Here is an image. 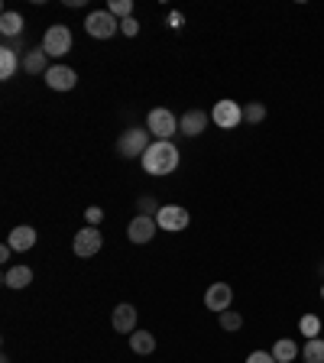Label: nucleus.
Returning a JSON list of instances; mask_svg holds the SVG:
<instances>
[{"label": "nucleus", "mask_w": 324, "mask_h": 363, "mask_svg": "<svg viewBox=\"0 0 324 363\" xmlns=\"http://www.w3.org/2000/svg\"><path fill=\"white\" fill-rule=\"evenodd\" d=\"M143 169L146 175H169L178 169V149L172 146L169 139H156L149 143V149L143 153Z\"/></svg>", "instance_id": "1"}, {"label": "nucleus", "mask_w": 324, "mask_h": 363, "mask_svg": "<svg viewBox=\"0 0 324 363\" xmlns=\"http://www.w3.org/2000/svg\"><path fill=\"white\" fill-rule=\"evenodd\" d=\"M146 149H149V130H143V127H130L117 139V156H124V159H143Z\"/></svg>", "instance_id": "2"}, {"label": "nucleus", "mask_w": 324, "mask_h": 363, "mask_svg": "<svg viewBox=\"0 0 324 363\" xmlns=\"http://www.w3.org/2000/svg\"><path fill=\"white\" fill-rule=\"evenodd\" d=\"M42 52L49 55V59H62L65 52H71V30L62 23H55L46 30V36H42Z\"/></svg>", "instance_id": "3"}, {"label": "nucleus", "mask_w": 324, "mask_h": 363, "mask_svg": "<svg viewBox=\"0 0 324 363\" xmlns=\"http://www.w3.org/2000/svg\"><path fill=\"white\" fill-rule=\"evenodd\" d=\"M85 30H88V36H94V39H110L120 30V20H117L110 10H94V13H88Z\"/></svg>", "instance_id": "4"}, {"label": "nucleus", "mask_w": 324, "mask_h": 363, "mask_svg": "<svg viewBox=\"0 0 324 363\" xmlns=\"http://www.w3.org/2000/svg\"><path fill=\"white\" fill-rule=\"evenodd\" d=\"M146 130L153 133V137H159V139H169L172 133L178 130V120H175V114H172L169 108H153L149 110V117H146Z\"/></svg>", "instance_id": "5"}, {"label": "nucleus", "mask_w": 324, "mask_h": 363, "mask_svg": "<svg viewBox=\"0 0 324 363\" xmlns=\"http://www.w3.org/2000/svg\"><path fill=\"white\" fill-rule=\"evenodd\" d=\"M211 120H214L221 130H233V127L243 120V108H240L237 100L224 98V100H217L214 110H211Z\"/></svg>", "instance_id": "6"}, {"label": "nucleus", "mask_w": 324, "mask_h": 363, "mask_svg": "<svg viewBox=\"0 0 324 363\" xmlns=\"http://www.w3.org/2000/svg\"><path fill=\"white\" fill-rule=\"evenodd\" d=\"M188 211L182 208V204H162L159 214H156V224L162 227V231H169V234H178V231H185L188 227Z\"/></svg>", "instance_id": "7"}, {"label": "nucleus", "mask_w": 324, "mask_h": 363, "mask_svg": "<svg viewBox=\"0 0 324 363\" xmlns=\"http://www.w3.org/2000/svg\"><path fill=\"white\" fill-rule=\"evenodd\" d=\"M100 247H104V237H100L98 227H85V231H78V234H75V243H71L75 256H81V260L94 256Z\"/></svg>", "instance_id": "8"}, {"label": "nucleus", "mask_w": 324, "mask_h": 363, "mask_svg": "<svg viewBox=\"0 0 324 363\" xmlns=\"http://www.w3.org/2000/svg\"><path fill=\"white\" fill-rule=\"evenodd\" d=\"M231 301H233V289L227 286V282H211L208 292H204V305H208L211 311H231Z\"/></svg>", "instance_id": "9"}, {"label": "nucleus", "mask_w": 324, "mask_h": 363, "mask_svg": "<svg viewBox=\"0 0 324 363\" xmlns=\"http://www.w3.org/2000/svg\"><path fill=\"white\" fill-rule=\"evenodd\" d=\"M156 231H159L156 217H149V214H137V217L130 221V227H127V237H130L133 243H149V240L156 237Z\"/></svg>", "instance_id": "10"}, {"label": "nucleus", "mask_w": 324, "mask_h": 363, "mask_svg": "<svg viewBox=\"0 0 324 363\" xmlns=\"http://www.w3.org/2000/svg\"><path fill=\"white\" fill-rule=\"evenodd\" d=\"M46 85L52 88V91H71V88L78 85V75L69 65H52V69L46 71Z\"/></svg>", "instance_id": "11"}, {"label": "nucleus", "mask_w": 324, "mask_h": 363, "mask_svg": "<svg viewBox=\"0 0 324 363\" xmlns=\"http://www.w3.org/2000/svg\"><path fill=\"white\" fill-rule=\"evenodd\" d=\"M208 120H211V117L204 114V110L192 108V110H185V114L178 117V130L185 133V137H201V133H204V127H208Z\"/></svg>", "instance_id": "12"}, {"label": "nucleus", "mask_w": 324, "mask_h": 363, "mask_svg": "<svg viewBox=\"0 0 324 363\" xmlns=\"http://www.w3.org/2000/svg\"><path fill=\"white\" fill-rule=\"evenodd\" d=\"M7 243L13 247V253H23V250H33V247H36V231H33L30 224H20V227H13V231H10Z\"/></svg>", "instance_id": "13"}, {"label": "nucleus", "mask_w": 324, "mask_h": 363, "mask_svg": "<svg viewBox=\"0 0 324 363\" xmlns=\"http://www.w3.org/2000/svg\"><path fill=\"white\" fill-rule=\"evenodd\" d=\"M114 331L117 334H133L137 331V309L133 305H117L114 309Z\"/></svg>", "instance_id": "14"}, {"label": "nucleus", "mask_w": 324, "mask_h": 363, "mask_svg": "<svg viewBox=\"0 0 324 363\" xmlns=\"http://www.w3.org/2000/svg\"><path fill=\"white\" fill-rule=\"evenodd\" d=\"M33 282V270L30 266H10L7 272H4V286L7 289H26Z\"/></svg>", "instance_id": "15"}, {"label": "nucleus", "mask_w": 324, "mask_h": 363, "mask_svg": "<svg viewBox=\"0 0 324 363\" xmlns=\"http://www.w3.org/2000/svg\"><path fill=\"white\" fill-rule=\"evenodd\" d=\"M46 59H49V55L46 52H42V46H39V49H33V52H26L23 55V71H26V75H42V78H46Z\"/></svg>", "instance_id": "16"}, {"label": "nucleus", "mask_w": 324, "mask_h": 363, "mask_svg": "<svg viewBox=\"0 0 324 363\" xmlns=\"http://www.w3.org/2000/svg\"><path fill=\"white\" fill-rule=\"evenodd\" d=\"M20 65H23V62H20V55H16L13 49H10V46L0 49V78H4V81H7V78H13Z\"/></svg>", "instance_id": "17"}, {"label": "nucleus", "mask_w": 324, "mask_h": 363, "mask_svg": "<svg viewBox=\"0 0 324 363\" xmlns=\"http://www.w3.org/2000/svg\"><path fill=\"white\" fill-rule=\"evenodd\" d=\"M299 354H301V347L295 344V340H289V338L276 340V347H272V357H276V363H292Z\"/></svg>", "instance_id": "18"}, {"label": "nucleus", "mask_w": 324, "mask_h": 363, "mask_svg": "<svg viewBox=\"0 0 324 363\" xmlns=\"http://www.w3.org/2000/svg\"><path fill=\"white\" fill-rule=\"evenodd\" d=\"M23 16L20 13H13V10H7V13L0 16V33H4V36H20V33H23Z\"/></svg>", "instance_id": "19"}, {"label": "nucleus", "mask_w": 324, "mask_h": 363, "mask_svg": "<svg viewBox=\"0 0 324 363\" xmlns=\"http://www.w3.org/2000/svg\"><path fill=\"white\" fill-rule=\"evenodd\" d=\"M130 350H133V354H153V350H156V338L149 331H133L130 334Z\"/></svg>", "instance_id": "20"}, {"label": "nucleus", "mask_w": 324, "mask_h": 363, "mask_svg": "<svg viewBox=\"0 0 324 363\" xmlns=\"http://www.w3.org/2000/svg\"><path fill=\"white\" fill-rule=\"evenodd\" d=\"M305 363H324V338H308L305 347H301Z\"/></svg>", "instance_id": "21"}, {"label": "nucleus", "mask_w": 324, "mask_h": 363, "mask_svg": "<svg viewBox=\"0 0 324 363\" xmlns=\"http://www.w3.org/2000/svg\"><path fill=\"white\" fill-rule=\"evenodd\" d=\"M243 120H247V124H262V120H266V104H260V100L247 104V108H243Z\"/></svg>", "instance_id": "22"}, {"label": "nucleus", "mask_w": 324, "mask_h": 363, "mask_svg": "<svg viewBox=\"0 0 324 363\" xmlns=\"http://www.w3.org/2000/svg\"><path fill=\"white\" fill-rule=\"evenodd\" d=\"M299 331L305 334V338H318V334H321V318H318V315H305L299 321Z\"/></svg>", "instance_id": "23"}, {"label": "nucleus", "mask_w": 324, "mask_h": 363, "mask_svg": "<svg viewBox=\"0 0 324 363\" xmlns=\"http://www.w3.org/2000/svg\"><path fill=\"white\" fill-rule=\"evenodd\" d=\"M217 321H221V328H224V331H240V328H243V318H240L237 311H221V315H217Z\"/></svg>", "instance_id": "24"}, {"label": "nucleus", "mask_w": 324, "mask_h": 363, "mask_svg": "<svg viewBox=\"0 0 324 363\" xmlns=\"http://www.w3.org/2000/svg\"><path fill=\"white\" fill-rule=\"evenodd\" d=\"M108 10L117 16V20H127V16H133V0H110Z\"/></svg>", "instance_id": "25"}, {"label": "nucleus", "mask_w": 324, "mask_h": 363, "mask_svg": "<svg viewBox=\"0 0 324 363\" xmlns=\"http://www.w3.org/2000/svg\"><path fill=\"white\" fill-rule=\"evenodd\" d=\"M137 208H139V214H149V217H153V211L159 214V204H156V198H139Z\"/></svg>", "instance_id": "26"}, {"label": "nucleus", "mask_w": 324, "mask_h": 363, "mask_svg": "<svg viewBox=\"0 0 324 363\" xmlns=\"http://www.w3.org/2000/svg\"><path fill=\"white\" fill-rule=\"evenodd\" d=\"M247 363H276V357H272V350H253L247 357Z\"/></svg>", "instance_id": "27"}, {"label": "nucleus", "mask_w": 324, "mask_h": 363, "mask_svg": "<svg viewBox=\"0 0 324 363\" xmlns=\"http://www.w3.org/2000/svg\"><path fill=\"white\" fill-rule=\"evenodd\" d=\"M85 217H88V227H100V221H104V211L94 204V208H88L85 211Z\"/></svg>", "instance_id": "28"}, {"label": "nucleus", "mask_w": 324, "mask_h": 363, "mask_svg": "<svg viewBox=\"0 0 324 363\" xmlns=\"http://www.w3.org/2000/svg\"><path fill=\"white\" fill-rule=\"evenodd\" d=\"M120 33H124V36H137V33H139V23L133 20V16H127V20H120Z\"/></svg>", "instance_id": "29"}, {"label": "nucleus", "mask_w": 324, "mask_h": 363, "mask_svg": "<svg viewBox=\"0 0 324 363\" xmlns=\"http://www.w3.org/2000/svg\"><path fill=\"white\" fill-rule=\"evenodd\" d=\"M182 20H185L182 13H169V26H172V30H182Z\"/></svg>", "instance_id": "30"}, {"label": "nucleus", "mask_w": 324, "mask_h": 363, "mask_svg": "<svg viewBox=\"0 0 324 363\" xmlns=\"http://www.w3.org/2000/svg\"><path fill=\"white\" fill-rule=\"evenodd\" d=\"M321 299H324V286H321Z\"/></svg>", "instance_id": "31"}]
</instances>
